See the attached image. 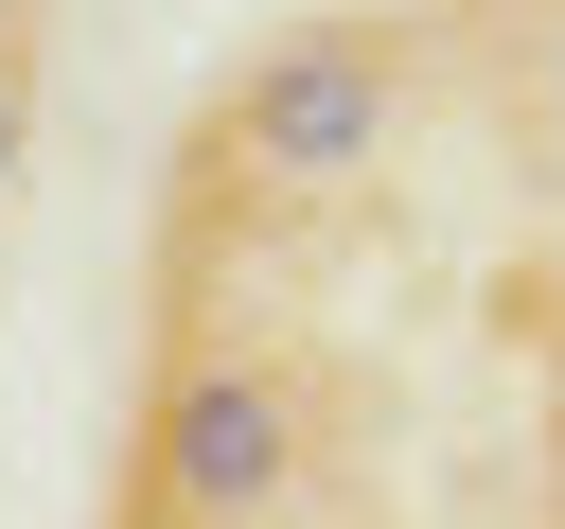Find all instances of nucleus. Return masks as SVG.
I'll use <instances>...</instances> for the list:
<instances>
[{
	"mask_svg": "<svg viewBox=\"0 0 565 529\" xmlns=\"http://www.w3.org/2000/svg\"><path fill=\"white\" fill-rule=\"evenodd\" d=\"M18 141H35V88L0 71V194H18Z\"/></svg>",
	"mask_w": 565,
	"mask_h": 529,
	"instance_id": "20e7f679",
	"label": "nucleus"
},
{
	"mask_svg": "<svg viewBox=\"0 0 565 529\" xmlns=\"http://www.w3.org/2000/svg\"><path fill=\"white\" fill-rule=\"evenodd\" d=\"M300 441H318V406H300V370H265V353H212V370L159 388V494H177L194 529L282 511V494H300Z\"/></svg>",
	"mask_w": 565,
	"mask_h": 529,
	"instance_id": "f257e3e1",
	"label": "nucleus"
},
{
	"mask_svg": "<svg viewBox=\"0 0 565 529\" xmlns=\"http://www.w3.org/2000/svg\"><path fill=\"white\" fill-rule=\"evenodd\" d=\"M388 53L371 35H282L247 88H230V159L247 176H300V194H335V176H371L388 159Z\"/></svg>",
	"mask_w": 565,
	"mask_h": 529,
	"instance_id": "f03ea898",
	"label": "nucleus"
},
{
	"mask_svg": "<svg viewBox=\"0 0 565 529\" xmlns=\"http://www.w3.org/2000/svg\"><path fill=\"white\" fill-rule=\"evenodd\" d=\"M530 123H547V159H565V18H547V53H530Z\"/></svg>",
	"mask_w": 565,
	"mask_h": 529,
	"instance_id": "7ed1b4c3",
	"label": "nucleus"
}]
</instances>
